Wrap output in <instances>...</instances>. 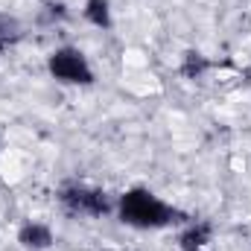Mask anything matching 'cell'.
<instances>
[{
	"label": "cell",
	"instance_id": "1",
	"mask_svg": "<svg viewBox=\"0 0 251 251\" xmlns=\"http://www.w3.org/2000/svg\"><path fill=\"white\" fill-rule=\"evenodd\" d=\"M117 219L137 228V231H155V228H167L178 219V210L173 204H167L161 196H155L152 190L146 187H131L126 190L123 196L117 199Z\"/></svg>",
	"mask_w": 251,
	"mask_h": 251
},
{
	"label": "cell",
	"instance_id": "2",
	"mask_svg": "<svg viewBox=\"0 0 251 251\" xmlns=\"http://www.w3.org/2000/svg\"><path fill=\"white\" fill-rule=\"evenodd\" d=\"M47 70H50L53 79H59L64 85H91L94 82V67L79 47L53 50L50 59H47Z\"/></svg>",
	"mask_w": 251,
	"mask_h": 251
},
{
	"label": "cell",
	"instance_id": "3",
	"mask_svg": "<svg viewBox=\"0 0 251 251\" xmlns=\"http://www.w3.org/2000/svg\"><path fill=\"white\" fill-rule=\"evenodd\" d=\"M59 201L73 216H105V213L114 210L105 190L88 187V184H67V187H62L59 190Z\"/></svg>",
	"mask_w": 251,
	"mask_h": 251
},
{
	"label": "cell",
	"instance_id": "4",
	"mask_svg": "<svg viewBox=\"0 0 251 251\" xmlns=\"http://www.w3.org/2000/svg\"><path fill=\"white\" fill-rule=\"evenodd\" d=\"M18 243L24 249H32V251H44L53 246V231L50 225L44 222H24L21 231H18Z\"/></svg>",
	"mask_w": 251,
	"mask_h": 251
},
{
	"label": "cell",
	"instance_id": "5",
	"mask_svg": "<svg viewBox=\"0 0 251 251\" xmlns=\"http://www.w3.org/2000/svg\"><path fill=\"white\" fill-rule=\"evenodd\" d=\"M210 225L207 222H190L187 225V231L181 234V249H204V243L210 240Z\"/></svg>",
	"mask_w": 251,
	"mask_h": 251
},
{
	"label": "cell",
	"instance_id": "6",
	"mask_svg": "<svg viewBox=\"0 0 251 251\" xmlns=\"http://www.w3.org/2000/svg\"><path fill=\"white\" fill-rule=\"evenodd\" d=\"M85 18L94 26L108 29L111 26V6H108V0H85Z\"/></svg>",
	"mask_w": 251,
	"mask_h": 251
},
{
	"label": "cell",
	"instance_id": "7",
	"mask_svg": "<svg viewBox=\"0 0 251 251\" xmlns=\"http://www.w3.org/2000/svg\"><path fill=\"white\" fill-rule=\"evenodd\" d=\"M18 38V24L6 15H0V50H6L12 41Z\"/></svg>",
	"mask_w": 251,
	"mask_h": 251
},
{
	"label": "cell",
	"instance_id": "8",
	"mask_svg": "<svg viewBox=\"0 0 251 251\" xmlns=\"http://www.w3.org/2000/svg\"><path fill=\"white\" fill-rule=\"evenodd\" d=\"M204 67H207V62H204L199 53H187V64H184V73H187V76H199Z\"/></svg>",
	"mask_w": 251,
	"mask_h": 251
},
{
	"label": "cell",
	"instance_id": "9",
	"mask_svg": "<svg viewBox=\"0 0 251 251\" xmlns=\"http://www.w3.org/2000/svg\"><path fill=\"white\" fill-rule=\"evenodd\" d=\"M184 251H204V249H184Z\"/></svg>",
	"mask_w": 251,
	"mask_h": 251
}]
</instances>
